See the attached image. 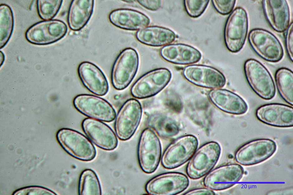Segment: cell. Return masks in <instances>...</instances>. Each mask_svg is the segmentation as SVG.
<instances>
[{
  "label": "cell",
  "mask_w": 293,
  "mask_h": 195,
  "mask_svg": "<svg viewBox=\"0 0 293 195\" xmlns=\"http://www.w3.org/2000/svg\"><path fill=\"white\" fill-rule=\"evenodd\" d=\"M56 137L62 148L70 155L78 160L90 161L96 156V149L92 142L77 131L63 128L57 132Z\"/></svg>",
  "instance_id": "obj_1"
},
{
  "label": "cell",
  "mask_w": 293,
  "mask_h": 195,
  "mask_svg": "<svg viewBox=\"0 0 293 195\" xmlns=\"http://www.w3.org/2000/svg\"><path fill=\"white\" fill-rule=\"evenodd\" d=\"M245 75L252 90L260 97L268 100L275 95L273 78L267 68L257 60L250 58L244 64Z\"/></svg>",
  "instance_id": "obj_2"
},
{
  "label": "cell",
  "mask_w": 293,
  "mask_h": 195,
  "mask_svg": "<svg viewBox=\"0 0 293 195\" xmlns=\"http://www.w3.org/2000/svg\"><path fill=\"white\" fill-rule=\"evenodd\" d=\"M139 166L144 173L154 172L158 167L161 157L160 140L154 130L146 128L142 132L137 147Z\"/></svg>",
  "instance_id": "obj_3"
},
{
  "label": "cell",
  "mask_w": 293,
  "mask_h": 195,
  "mask_svg": "<svg viewBox=\"0 0 293 195\" xmlns=\"http://www.w3.org/2000/svg\"><path fill=\"white\" fill-rule=\"evenodd\" d=\"M139 64L138 55L135 49L129 48L123 50L112 68L111 80L113 87L118 91L126 88L135 77Z\"/></svg>",
  "instance_id": "obj_4"
},
{
  "label": "cell",
  "mask_w": 293,
  "mask_h": 195,
  "mask_svg": "<svg viewBox=\"0 0 293 195\" xmlns=\"http://www.w3.org/2000/svg\"><path fill=\"white\" fill-rule=\"evenodd\" d=\"M248 28V15L246 10L241 7L236 8L228 16L225 25L224 37L227 49L236 53L243 48Z\"/></svg>",
  "instance_id": "obj_5"
},
{
  "label": "cell",
  "mask_w": 293,
  "mask_h": 195,
  "mask_svg": "<svg viewBox=\"0 0 293 195\" xmlns=\"http://www.w3.org/2000/svg\"><path fill=\"white\" fill-rule=\"evenodd\" d=\"M142 108L139 101L134 98L126 100L122 105L115 119L114 129L121 140L129 139L136 131L141 121Z\"/></svg>",
  "instance_id": "obj_6"
},
{
  "label": "cell",
  "mask_w": 293,
  "mask_h": 195,
  "mask_svg": "<svg viewBox=\"0 0 293 195\" xmlns=\"http://www.w3.org/2000/svg\"><path fill=\"white\" fill-rule=\"evenodd\" d=\"M248 37L253 50L264 60L276 63L282 58L284 52L281 44L270 32L262 28H255L249 32Z\"/></svg>",
  "instance_id": "obj_7"
},
{
  "label": "cell",
  "mask_w": 293,
  "mask_h": 195,
  "mask_svg": "<svg viewBox=\"0 0 293 195\" xmlns=\"http://www.w3.org/2000/svg\"><path fill=\"white\" fill-rule=\"evenodd\" d=\"M221 149L217 142H211L200 147L190 160L186 169L191 179H200L209 173L216 164Z\"/></svg>",
  "instance_id": "obj_8"
},
{
  "label": "cell",
  "mask_w": 293,
  "mask_h": 195,
  "mask_svg": "<svg viewBox=\"0 0 293 195\" xmlns=\"http://www.w3.org/2000/svg\"><path fill=\"white\" fill-rule=\"evenodd\" d=\"M198 145L196 137L186 135L172 142L164 151L161 157L162 166L167 169L180 166L190 160L195 152Z\"/></svg>",
  "instance_id": "obj_9"
},
{
  "label": "cell",
  "mask_w": 293,
  "mask_h": 195,
  "mask_svg": "<svg viewBox=\"0 0 293 195\" xmlns=\"http://www.w3.org/2000/svg\"><path fill=\"white\" fill-rule=\"evenodd\" d=\"M73 104L78 112L89 118L110 122L116 116L115 110L112 105L106 100L97 96L79 94L74 97Z\"/></svg>",
  "instance_id": "obj_10"
},
{
  "label": "cell",
  "mask_w": 293,
  "mask_h": 195,
  "mask_svg": "<svg viewBox=\"0 0 293 195\" xmlns=\"http://www.w3.org/2000/svg\"><path fill=\"white\" fill-rule=\"evenodd\" d=\"M171 76V72L166 68H159L150 71L134 83L131 89V95L139 99L154 96L167 85Z\"/></svg>",
  "instance_id": "obj_11"
},
{
  "label": "cell",
  "mask_w": 293,
  "mask_h": 195,
  "mask_svg": "<svg viewBox=\"0 0 293 195\" xmlns=\"http://www.w3.org/2000/svg\"><path fill=\"white\" fill-rule=\"evenodd\" d=\"M67 27L63 21L57 19L41 21L30 27L25 33L26 40L38 45L55 43L66 35Z\"/></svg>",
  "instance_id": "obj_12"
},
{
  "label": "cell",
  "mask_w": 293,
  "mask_h": 195,
  "mask_svg": "<svg viewBox=\"0 0 293 195\" xmlns=\"http://www.w3.org/2000/svg\"><path fill=\"white\" fill-rule=\"evenodd\" d=\"M276 149V144L271 139H256L246 143L238 148L235 153V158L240 165H253L270 158Z\"/></svg>",
  "instance_id": "obj_13"
},
{
  "label": "cell",
  "mask_w": 293,
  "mask_h": 195,
  "mask_svg": "<svg viewBox=\"0 0 293 195\" xmlns=\"http://www.w3.org/2000/svg\"><path fill=\"white\" fill-rule=\"evenodd\" d=\"M188 178L178 172H168L158 174L146 183L145 189L152 195H173L184 191L189 185Z\"/></svg>",
  "instance_id": "obj_14"
},
{
  "label": "cell",
  "mask_w": 293,
  "mask_h": 195,
  "mask_svg": "<svg viewBox=\"0 0 293 195\" xmlns=\"http://www.w3.org/2000/svg\"><path fill=\"white\" fill-rule=\"evenodd\" d=\"M81 127L87 137L100 149L111 151L117 147L118 140L116 133L102 121L86 118L82 121Z\"/></svg>",
  "instance_id": "obj_15"
},
{
  "label": "cell",
  "mask_w": 293,
  "mask_h": 195,
  "mask_svg": "<svg viewBox=\"0 0 293 195\" xmlns=\"http://www.w3.org/2000/svg\"><path fill=\"white\" fill-rule=\"evenodd\" d=\"M244 170L237 164H231L218 167L211 171L205 176L203 183L205 187L212 190H225L234 186L242 179Z\"/></svg>",
  "instance_id": "obj_16"
},
{
  "label": "cell",
  "mask_w": 293,
  "mask_h": 195,
  "mask_svg": "<svg viewBox=\"0 0 293 195\" xmlns=\"http://www.w3.org/2000/svg\"><path fill=\"white\" fill-rule=\"evenodd\" d=\"M184 77L193 84L211 88L222 87L226 79L220 71L213 67L203 65H191L183 71Z\"/></svg>",
  "instance_id": "obj_17"
},
{
  "label": "cell",
  "mask_w": 293,
  "mask_h": 195,
  "mask_svg": "<svg viewBox=\"0 0 293 195\" xmlns=\"http://www.w3.org/2000/svg\"><path fill=\"white\" fill-rule=\"evenodd\" d=\"M77 71L83 85L90 92L99 96L107 94L109 89L108 81L97 66L90 62L84 61L79 64Z\"/></svg>",
  "instance_id": "obj_18"
},
{
  "label": "cell",
  "mask_w": 293,
  "mask_h": 195,
  "mask_svg": "<svg viewBox=\"0 0 293 195\" xmlns=\"http://www.w3.org/2000/svg\"><path fill=\"white\" fill-rule=\"evenodd\" d=\"M256 114L258 120L276 127L288 128L293 126V108L282 104L270 103L258 108Z\"/></svg>",
  "instance_id": "obj_19"
},
{
  "label": "cell",
  "mask_w": 293,
  "mask_h": 195,
  "mask_svg": "<svg viewBox=\"0 0 293 195\" xmlns=\"http://www.w3.org/2000/svg\"><path fill=\"white\" fill-rule=\"evenodd\" d=\"M264 16L272 28L281 33L286 30L290 19L289 7L285 0H264L262 1Z\"/></svg>",
  "instance_id": "obj_20"
},
{
  "label": "cell",
  "mask_w": 293,
  "mask_h": 195,
  "mask_svg": "<svg viewBox=\"0 0 293 195\" xmlns=\"http://www.w3.org/2000/svg\"><path fill=\"white\" fill-rule=\"evenodd\" d=\"M209 99L218 108L226 113L241 115L247 111L248 105L244 99L237 94L223 89H215L209 93Z\"/></svg>",
  "instance_id": "obj_21"
},
{
  "label": "cell",
  "mask_w": 293,
  "mask_h": 195,
  "mask_svg": "<svg viewBox=\"0 0 293 195\" xmlns=\"http://www.w3.org/2000/svg\"><path fill=\"white\" fill-rule=\"evenodd\" d=\"M109 19L114 26L129 30H141L150 24L149 18L144 14L137 11L121 8L113 11Z\"/></svg>",
  "instance_id": "obj_22"
},
{
  "label": "cell",
  "mask_w": 293,
  "mask_h": 195,
  "mask_svg": "<svg viewBox=\"0 0 293 195\" xmlns=\"http://www.w3.org/2000/svg\"><path fill=\"white\" fill-rule=\"evenodd\" d=\"M161 57L166 61L176 64H189L198 62L201 54L196 49L187 45L178 44L166 45L160 51Z\"/></svg>",
  "instance_id": "obj_23"
},
{
  "label": "cell",
  "mask_w": 293,
  "mask_h": 195,
  "mask_svg": "<svg viewBox=\"0 0 293 195\" xmlns=\"http://www.w3.org/2000/svg\"><path fill=\"white\" fill-rule=\"evenodd\" d=\"M93 0H74L70 5L67 21L72 30H80L87 24L92 16L94 10Z\"/></svg>",
  "instance_id": "obj_24"
},
{
  "label": "cell",
  "mask_w": 293,
  "mask_h": 195,
  "mask_svg": "<svg viewBox=\"0 0 293 195\" xmlns=\"http://www.w3.org/2000/svg\"><path fill=\"white\" fill-rule=\"evenodd\" d=\"M136 36L141 43L152 46L168 45L174 41L176 35L171 30L158 26L146 27L139 30Z\"/></svg>",
  "instance_id": "obj_25"
},
{
  "label": "cell",
  "mask_w": 293,
  "mask_h": 195,
  "mask_svg": "<svg viewBox=\"0 0 293 195\" xmlns=\"http://www.w3.org/2000/svg\"><path fill=\"white\" fill-rule=\"evenodd\" d=\"M276 86L283 100L293 105V72L290 69L282 67L276 71L275 75Z\"/></svg>",
  "instance_id": "obj_26"
},
{
  "label": "cell",
  "mask_w": 293,
  "mask_h": 195,
  "mask_svg": "<svg viewBox=\"0 0 293 195\" xmlns=\"http://www.w3.org/2000/svg\"><path fill=\"white\" fill-rule=\"evenodd\" d=\"M79 195H101L102 189L98 178L93 169H87L81 173L78 188Z\"/></svg>",
  "instance_id": "obj_27"
},
{
  "label": "cell",
  "mask_w": 293,
  "mask_h": 195,
  "mask_svg": "<svg viewBox=\"0 0 293 195\" xmlns=\"http://www.w3.org/2000/svg\"><path fill=\"white\" fill-rule=\"evenodd\" d=\"M0 49L7 43L12 35L14 26L13 12L8 5L2 4L0 6Z\"/></svg>",
  "instance_id": "obj_28"
},
{
  "label": "cell",
  "mask_w": 293,
  "mask_h": 195,
  "mask_svg": "<svg viewBox=\"0 0 293 195\" xmlns=\"http://www.w3.org/2000/svg\"><path fill=\"white\" fill-rule=\"evenodd\" d=\"M149 121L150 126L161 137H171L176 135L179 132V128L176 123L169 118L154 117Z\"/></svg>",
  "instance_id": "obj_29"
},
{
  "label": "cell",
  "mask_w": 293,
  "mask_h": 195,
  "mask_svg": "<svg viewBox=\"0 0 293 195\" xmlns=\"http://www.w3.org/2000/svg\"><path fill=\"white\" fill-rule=\"evenodd\" d=\"M62 2L61 0H37V10L39 16L45 21L52 20L59 12Z\"/></svg>",
  "instance_id": "obj_30"
},
{
  "label": "cell",
  "mask_w": 293,
  "mask_h": 195,
  "mask_svg": "<svg viewBox=\"0 0 293 195\" xmlns=\"http://www.w3.org/2000/svg\"><path fill=\"white\" fill-rule=\"evenodd\" d=\"M209 0H185L184 5L188 14L194 18L200 16L206 9Z\"/></svg>",
  "instance_id": "obj_31"
},
{
  "label": "cell",
  "mask_w": 293,
  "mask_h": 195,
  "mask_svg": "<svg viewBox=\"0 0 293 195\" xmlns=\"http://www.w3.org/2000/svg\"><path fill=\"white\" fill-rule=\"evenodd\" d=\"M14 195H56L54 192L41 187L31 186L20 189Z\"/></svg>",
  "instance_id": "obj_32"
},
{
  "label": "cell",
  "mask_w": 293,
  "mask_h": 195,
  "mask_svg": "<svg viewBox=\"0 0 293 195\" xmlns=\"http://www.w3.org/2000/svg\"><path fill=\"white\" fill-rule=\"evenodd\" d=\"M213 5L217 12L220 14L227 15L233 10L236 0H212Z\"/></svg>",
  "instance_id": "obj_33"
},
{
  "label": "cell",
  "mask_w": 293,
  "mask_h": 195,
  "mask_svg": "<svg viewBox=\"0 0 293 195\" xmlns=\"http://www.w3.org/2000/svg\"><path fill=\"white\" fill-rule=\"evenodd\" d=\"M285 44L287 54L290 59L293 60V23L289 25L285 36Z\"/></svg>",
  "instance_id": "obj_34"
},
{
  "label": "cell",
  "mask_w": 293,
  "mask_h": 195,
  "mask_svg": "<svg viewBox=\"0 0 293 195\" xmlns=\"http://www.w3.org/2000/svg\"><path fill=\"white\" fill-rule=\"evenodd\" d=\"M138 3L144 7L151 11H156L161 6V0H137Z\"/></svg>",
  "instance_id": "obj_35"
},
{
  "label": "cell",
  "mask_w": 293,
  "mask_h": 195,
  "mask_svg": "<svg viewBox=\"0 0 293 195\" xmlns=\"http://www.w3.org/2000/svg\"><path fill=\"white\" fill-rule=\"evenodd\" d=\"M185 195H215L212 190L208 188H196L188 191Z\"/></svg>",
  "instance_id": "obj_36"
}]
</instances>
